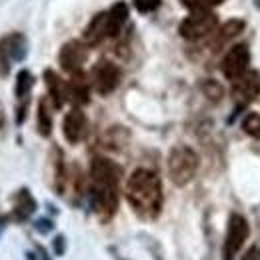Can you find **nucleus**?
Returning <instances> with one entry per match:
<instances>
[{
	"label": "nucleus",
	"mask_w": 260,
	"mask_h": 260,
	"mask_svg": "<svg viewBox=\"0 0 260 260\" xmlns=\"http://www.w3.org/2000/svg\"><path fill=\"white\" fill-rule=\"evenodd\" d=\"M248 64H250V50H248V46L246 44H236V46H232L226 52L220 68H222L224 78L234 82L236 78H240L248 70Z\"/></svg>",
	"instance_id": "6e6552de"
},
{
	"label": "nucleus",
	"mask_w": 260,
	"mask_h": 260,
	"mask_svg": "<svg viewBox=\"0 0 260 260\" xmlns=\"http://www.w3.org/2000/svg\"><path fill=\"white\" fill-rule=\"evenodd\" d=\"M86 58H88V50L78 40L66 42L64 46L60 48V56H58L62 70L68 72V74H74V72L82 70V64L86 62Z\"/></svg>",
	"instance_id": "9d476101"
},
{
	"label": "nucleus",
	"mask_w": 260,
	"mask_h": 260,
	"mask_svg": "<svg viewBox=\"0 0 260 260\" xmlns=\"http://www.w3.org/2000/svg\"><path fill=\"white\" fill-rule=\"evenodd\" d=\"M62 132H64V138L70 144H76V142H80L84 138V134H86V116H84V112L80 108H72L64 116Z\"/></svg>",
	"instance_id": "f8f14e48"
},
{
	"label": "nucleus",
	"mask_w": 260,
	"mask_h": 260,
	"mask_svg": "<svg viewBox=\"0 0 260 260\" xmlns=\"http://www.w3.org/2000/svg\"><path fill=\"white\" fill-rule=\"evenodd\" d=\"M182 4L186 8H190L192 12H206V10H212L214 6L222 4V0H182Z\"/></svg>",
	"instance_id": "412c9836"
},
{
	"label": "nucleus",
	"mask_w": 260,
	"mask_h": 260,
	"mask_svg": "<svg viewBox=\"0 0 260 260\" xmlns=\"http://www.w3.org/2000/svg\"><path fill=\"white\" fill-rule=\"evenodd\" d=\"M200 88H202L204 96L208 98V100H212V102H218V100H222V96H224V88L220 86V82H216V80H212V78L204 80V82L200 84Z\"/></svg>",
	"instance_id": "aec40b11"
},
{
	"label": "nucleus",
	"mask_w": 260,
	"mask_h": 260,
	"mask_svg": "<svg viewBox=\"0 0 260 260\" xmlns=\"http://www.w3.org/2000/svg\"><path fill=\"white\" fill-rule=\"evenodd\" d=\"M34 228H36L40 234H48V232H52L54 224H52V220H48V218H40V220L34 222Z\"/></svg>",
	"instance_id": "b1692460"
},
{
	"label": "nucleus",
	"mask_w": 260,
	"mask_h": 260,
	"mask_svg": "<svg viewBox=\"0 0 260 260\" xmlns=\"http://www.w3.org/2000/svg\"><path fill=\"white\" fill-rule=\"evenodd\" d=\"M52 246H54V254H56V256H62V254H64V248H66L64 236H56L54 242H52Z\"/></svg>",
	"instance_id": "393cba45"
},
{
	"label": "nucleus",
	"mask_w": 260,
	"mask_h": 260,
	"mask_svg": "<svg viewBox=\"0 0 260 260\" xmlns=\"http://www.w3.org/2000/svg\"><path fill=\"white\" fill-rule=\"evenodd\" d=\"M2 228H4V220L0 218V232H2Z\"/></svg>",
	"instance_id": "cd10ccee"
},
{
	"label": "nucleus",
	"mask_w": 260,
	"mask_h": 260,
	"mask_svg": "<svg viewBox=\"0 0 260 260\" xmlns=\"http://www.w3.org/2000/svg\"><path fill=\"white\" fill-rule=\"evenodd\" d=\"M120 176H122V170L116 162H112L108 158H102V156L92 158V162H90V180L92 182L118 186L120 184Z\"/></svg>",
	"instance_id": "9b49d317"
},
{
	"label": "nucleus",
	"mask_w": 260,
	"mask_h": 260,
	"mask_svg": "<svg viewBox=\"0 0 260 260\" xmlns=\"http://www.w3.org/2000/svg\"><path fill=\"white\" fill-rule=\"evenodd\" d=\"M36 210V200L32 198V194L22 188L18 190L16 196L12 198V218L14 220H26L28 216H32Z\"/></svg>",
	"instance_id": "2eb2a0df"
},
{
	"label": "nucleus",
	"mask_w": 260,
	"mask_h": 260,
	"mask_svg": "<svg viewBox=\"0 0 260 260\" xmlns=\"http://www.w3.org/2000/svg\"><path fill=\"white\" fill-rule=\"evenodd\" d=\"M216 28H218L216 14L206 10V12H192L190 16H186L180 22L178 32L186 40H198V38H204V36L212 34Z\"/></svg>",
	"instance_id": "20e7f679"
},
{
	"label": "nucleus",
	"mask_w": 260,
	"mask_h": 260,
	"mask_svg": "<svg viewBox=\"0 0 260 260\" xmlns=\"http://www.w3.org/2000/svg\"><path fill=\"white\" fill-rule=\"evenodd\" d=\"M26 56V40L18 32L8 34L0 40V76H8L10 62L22 60Z\"/></svg>",
	"instance_id": "423d86ee"
},
{
	"label": "nucleus",
	"mask_w": 260,
	"mask_h": 260,
	"mask_svg": "<svg viewBox=\"0 0 260 260\" xmlns=\"http://www.w3.org/2000/svg\"><path fill=\"white\" fill-rule=\"evenodd\" d=\"M126 198L134 212L146 220H152L162 210V182L160 178L146 168H138L128 176Z\"/></svg>",
	"instance_id": "f257e3e1"
},
{
	"label": "nucleus",
	"mask_w": 260,
	"mask_h": 260,
	"mask_svg": "<svg viewBox=\"0 0 260 260\" xmlns=\"http://www.w3.org/2000/svg\"><path fill=\"white\" fill-rule=\"evenodd\" d=\"M120 78H122V72L120 68L110 62V60H100L94 68H92V84H94V90L98 94L106 96L110 92H114L120 84Z\"/></svg>",
	"instance_id": "0eeeda50"
},
{
	"label": "nucleus",
	"mask_w": 260,
	"mask_h": 260,
	"mask_svg": "<svg viewBox=\"0 0 260 260\" xmlns=\"http://www.w3.org/2000/svg\"><path fill=\"white\" fill-rule=\"evenodd\" d=\"M70 82L66 84V96L70 98L74 104H88L90 100V86H88V80L86 76L82 74V70L70 74Z\"/></svg>",
	"instance_id": "ddd939ff"
},
{
	"label": "nucleus",
	"mask_w": 260,
	"mask_h": 260,
	"mask_svg": "<svg viewBox=\"0 0 260 260\" xmlns=\"http://www.w3.org/2000/svg\"><path fill=\"white\" fill-rule=\"evenodd\" d=\"M198 154L188 146H174L168 154V176L176 186L188 184L198 170Z\"/></svg>",
	"instance_id": "f03ea898"
},
{
	"label": "nucleus",
	"mask_w": 260,
	"mask_h": 260,
	"mask_svg": "<svg viewBox=\"0 0 260 260\" xmlns=\"http://www.w3.org/2000/svg\"><path fill=\"white\" fill-rule=\"evenodd\" d=\"M250 234L248 220L242 214H230L226 228V238H224V246H222V260H234L236 254L240 252V248L244 246L246 238Z\"/></svg>",
	"instance_id": "7ed1b4c3"
},
{
	"label": "nucleus",
	"mask_w": 260,
	"mask_h": 260,
	"mask_svg": "<svg viewBox=\"0 0 260 260\" xmlns=\"http://www.w3.org/2000/svg\"><path fill=\"white\" fill-rule=\"evenodd\" d=\"M128 18V6L124 2H116L108 12H106V20H108V36H118L122 30L124 22Z\"/></svg>",
	"instance_id": "f3484780"
},
{
	"label": "nucleus",
	"mask_w": 260,
	"mask_h": 260,
	"mask_svg": "<svg viewBox=\"0 0 260 260\" xmlns=\"http://www.w3.org/2000/svg\"><path fill=\"white\" fill-rule=\"evenodd\" d=\"M134 6L138 12H152L160 6V0H134Z\"/></svg>",
	"instance_id": "5701e85b"
},
{
	"label": "nucleus",
	"mask_w": 260,
	"mask_h": 260,
	"mask_svg": "<svg viewBox=\"0 0 260 260\" xmlns=\"http://www.w3.org/2000/svg\"><path fill=\"white\" fill-rule=\"evenodd\" d=\"M50 96L40 98L38 102V112H36V126H38V132L40 136H50L52 132V112H50Z\"/></svg>",
	"instance_id": "a211bd4d"
},
{
	"label": "nucleus",
	"mask_w": 260,
	"mask_h": 260,
	"mask_svg": "<svg viewBox=\"0 0 260 260\" xmlns=\"http://www.w3.org/2000/svg\"><path fill=\"white\" fill-rule=\"evenodd\" d=\"M260 94V72L256 70H246L240 78L234 80L232 84V96L240 106H246Z\"/></svg>",
	"instance_id": "1a4fd4ad"
},
{
	"label": "nucleus",
	"mask_w": 260,
	"mask_h": 260,
	"mask_svg": "<svg viewBox=\"0 0 260 260\" xmlns=\"http://www.w3.org/2000/svg\"><path fill=\"white\" fill-rule=\"evenodd\" d=\"M44 82L48 86V96L52 100V106L54 108H62L64 100L68 96H66V86L62 84L60 76L54 70H44Z\"/></svg>",
	"instance_id": "dca6fc26"
},
{
	"label": "nucleus",
	"mask_w": 260,
	"mask_h": 260,
	"mask_svg": "<svg viewBox=\"0 0 260 260\" xmlns=\"http://www.w3.org/2000/svg\"><path fill=\"white\" fill-rule=\"evenodd\" d=\"M84 42L88 46H94V44H100L104 38H108V20H106V12H100L96 14L90 24L84 28V34H82Z\"/></svg>",
	"instance_id": "4468645a"
},
{
	"label": "nucleus",
	"mask_w": 260,
	"mask_h": 260,
	"mask_svg": "<svg viewBox=\"0 0 260 260\" xmlns=\"http://www.w3.org/2000/svg\"><path fill=\"white\" fill-rule=\"evenodd\" d=\"M242 260H260V248H252V250H248Z\"/></svg>",
	"instance_id": "a878e982"
},
{
	"label": "nucleus",
	"mask_w": 260,
	"mask_h": 260,
	"mask_svg": "<svg viewBox=\"0 0 260 260\" xmlns=\"http://www.w3.org/2000/svg\"><path fill=\"white\" fill-rule=\"evenodd\" d=\"M242 128H244V132H246V134H250L252 138H258V140H260V114L250 112V114L244 118Z\"/></svg>",
	"instance_id": "4be33fe9"
},
{
	"label": "nucleus",
	"mask_w": 260,
	"mask_h": 260,
	"mask_svg": "<svg viewBox=\"0 0 260 260\" xmlns=\"http://www.w3.org/2000/svg\"><path fill=\"white\" fill-rule=\"evenodd\" d=\"M4 128V112H2V106H0V130Z\"/></svg>",
	"instance_id": "bb28decb"
},
{
	"label": "nucleus",
	"mask_w": 260,
	"mask_h": 260,
	"mask_svg": "<svg viewBox=\"0 0 260 260\" xmlns=\"http://www.w3.org/2000/svg\"><path fill=\"white\" fill-rule=\"evenodd\" d=\"M90 206L102 220L114 216L118 208V186L114 184H96L92 182L90 188Z\"/></svg>",
	"instance_id": "39448f33"
},
{
	"label": "nucleus",
	"mask_w": 260,
	"mask_h": 260,
	"mask_svg": "<svg viewBox=\"0 0 260 260\" xmlns=\"http://www.w3.org/2000/svg\"><path fill=\"white\" fill-rule=\"evenodd\" d=\"M242 30H244V22L242 20H228L226 24L220 26V30L216 34V44H224L230 38L238 36Z\"/></svg>",
	"instance_id": "6ab92c4d"
}]
</instances>
